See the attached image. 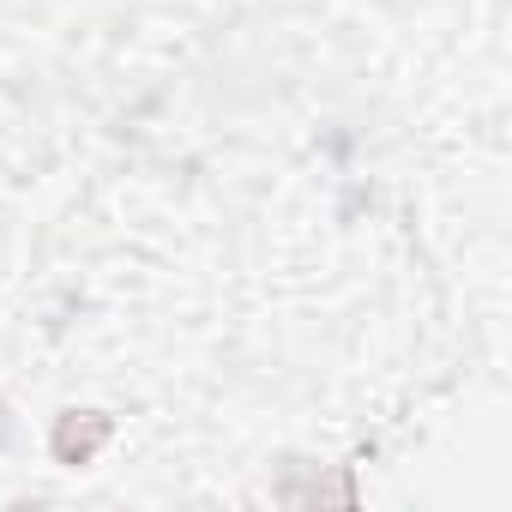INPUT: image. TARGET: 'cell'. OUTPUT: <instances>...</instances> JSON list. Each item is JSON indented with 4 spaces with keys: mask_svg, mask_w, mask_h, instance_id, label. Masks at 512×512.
I'll list each match as a JSON object with an SVG mask.
<instances>
[{
    "mask_svg": "<svg viewBox=\"0 0 512 512\" xmlns=\"http://www.w3.org/2000/svg\"><path fill=\"white\" fill-rule=\"evenodd\" d=\"M109 440V416H97V410H73V416H61L55 422V458L61 464H91V452Z\"/></svg>",
    "mask_w": 512,
    "mask_h": 512,
    "instance_id": "6da1fadb",
    "label": "cell"
}]
</instances>
